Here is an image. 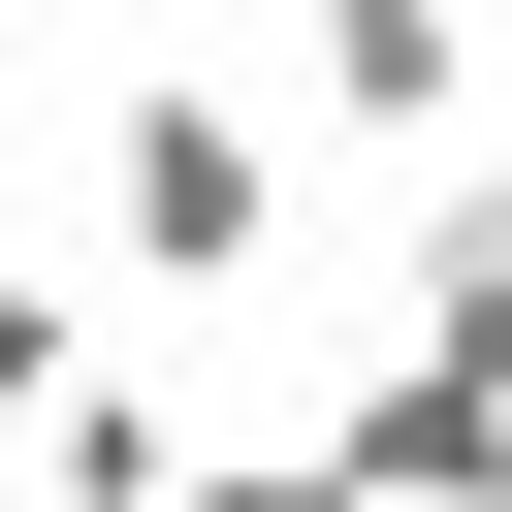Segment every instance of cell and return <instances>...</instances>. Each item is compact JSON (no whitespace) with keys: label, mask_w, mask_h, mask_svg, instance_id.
I'll return each instance as SVG.
<instances>
[{"label":"cell","mask_w":512,"mask_h":512,"mask_svg":"<svg viewBox=\"0 0 512 512\" xmlns=\"http://www.w3.org/2000/svg\"><path fill=\"white\" fill-rule=\"evenodd\" d=\"M96 256H128V288H256V256H288V128H256L224 64H128V128H96Z\"/></svg>","instance_id":"cell-1"},{"label":"cell","mask_w":512,"mask_h":512,"mask_svg":"<svg viewBox=\"0 0 512 512\" xmlns=\"http://www.w3.org/2000/svg\"><path fill=\"white\" fill-rule=\"evenodd\" d=\"M288 96L384 160H480V0H288Z\"/></svg>","instance_id":"cell-2"},{"label":"cell","mask_w":512,"mask_h":512,"mask_svg":"<svg viewBox=\"0 0 512 512\" xmlns=\"http://www.w3.org/2000/svg\"><path fill=\"white\" fill-rule=\"evenodd\" d=\"M320 448H352L384 512H512V384H480V352H416V320L352 352V416H320Z\"/></svg>","instance_id":"cell-3"},{"label":"cell","mask_w":512,"mask_h":512,"mask_svg":"<svg viewBox=\"0 0 512 512\" xmlns=\"http://www.w3.org/2000/svg\"><path fill=\"white\" fill-rule=\"evenodd\" d=\"M32 480H64V512H192V416H160V384H128V352H96V384H64V416H32Z\"/></svg>","instance_id":"cell-4"},{"label":"cell","mask_w":512,"mask_h":512,"mask_svg":"<svg viewBox=\"0 0 512 512\" xmlns=\"http://www.w3.org/2000/svg\"><path fill=\"white\" fill-rule=\"evenodd\" d=\"M416 352H480V384H512V160H448V192H416Z\"/></svg>","instance_id":"cell-5"},{"label":"cell","mask_w":512,"mask_h":512,"mask_svg":"<svg viewBox=\"0 0 512 512\" xmlns=\"http://www.w3.org/2000/svg\"><path fill=\"white\" fill-rule=\"evenodd\" d=\"M64 384H96V320H64V288H32V256H0V448H32V416H64Z\"/></svg>","instance_id":"cell-6"},{"label":"cell","mask_w":512,"mask_h":512,"mask_svg":"<svg viewBox=\"0 0 512 512\" xmlns=\"http://www.w3.org/2000/svg\"><path fill=\"white\" fill-rule=\"evenodd\" d=\"M192 512H384L352 448H192Z\"/></svg>","instance_id":"cell-7"}]
</instances>
